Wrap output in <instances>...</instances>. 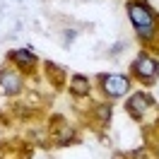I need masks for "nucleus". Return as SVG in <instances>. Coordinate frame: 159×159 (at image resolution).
I'll list each match as a JSON object with an SVG mask.
<instances>
[{
    "label": "nucleus",
    "mask_w": 159,
    "mask_h": 159,
    "mask_svg": "<svg viewBox=\"0 0 159 159\" xmlns=\"http://www.w3.org/2000/svg\"><path fill=\"white\" fill-rule=\"evenodd\" d=\"M22 89V77L15 72H0V92L5 94H17Z\"/></svg>",
    "instance_id": "nucleus-4"
},
{
    "label": "nucleus",
    "mask_w": 159,
    "mask_h": 159,
    "mask_svg": "<svg viewBox=\"0 0 159 159\" xmlns=\"http://www.w3.org/2000/svg\"><path fill=\"white\" fill-rule=\"evenodd\" d=\"M133 72L142 82H154V77H157V72H159V63L152 56H147V53H140L138 60L133 63Z\"/></svg>",
    "instance_id": "nucleus-2"
},
{
    "label": "nucleus",
    "mask_w": 159,
    "mask_h": 159,
    "mask_svg": "<svg viewBox=\"0 0 159 159\" xmlns=\"http://www.w3.org/2000/svg\"><path fill=\"white\" fill-rule=\"evenodd\" d=\"M149 106H152V99H149L147 94H133V97L128 99V111L135 116V118H138V116H142Z\"/></svg>",
    "instance_id": "nucleus-5"
},
{
    "label": "nucleus",
    "mask_w": 159,
    "mask_h": 159,
    "mask_svg": "<svg viewBox=\"0 0 159 159\" xmlns=\"http://www.w3.org/2000/svg\"><path fill=\"white\" fill-rule=\"evenodd\" d=\"M128 77L125 75H104L101 77V87L104 92L109 94V97H120V94H125L128 92Z\"/></svg>",
    "instance_id": "nucleus-3"
},
{
    "label": "nucleus",
    "mask_w": 159,
    "mask_h": 159,
    "mask_svg": "<svg viewBox=\"0 0 159 159\" xmlns=\"http://www.w3.org/2000/svg\"><path fill=\"white\" fill-rule=\"evenodd\" d=\"M72 92H75V94H87V92H89V82H87V77L75 75V77H72Z\"/></svg>",
    "instance_id": "nucleus-7"
},
{
    "label": "nucleus",
    "mask_w": 159,
    "mask_h": 159,
    "mask_svg": "<svg viewBox=\"0 0 159 159\" xmlns=\"http://www.w3.org/2000/svg\"><path fill=\"white\" fill-rule=\"evenodd\" d=\"M128 15H130V22L142 39H152L154 36V15L147 5L142 2H128Z\"/></svg>",
    "instance_id": "nucleus-1"
},
{
    "label": "nucleus",
    "mask_w": 159,
    "mask_h": 159,
    "mask_svg": "<svg viewBox=\"0 0 159 159\" xmlns=\"http://www.w3.org/2000/svg\"><path fill=\"white\" fill-rule=\"evenodd\" d=\"M10 58L15 60V63H20V65H27V68L36 63V58L31 56L29 51H12V53H10Z\"/></svg>",
    "instance_id": "nucleus-6"
}]
</instances>
